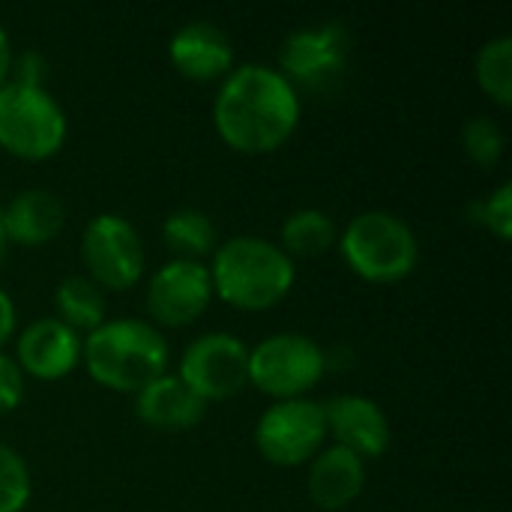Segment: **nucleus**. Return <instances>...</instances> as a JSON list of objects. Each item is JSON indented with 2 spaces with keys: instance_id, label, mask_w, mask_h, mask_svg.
Masks as SVG:
<instances>
[{
  "instance_id": "obj_1",
  "label": "nucleus",
  "mask_w": 512,
  "mask_h": 512,
  "mask_svg": "<svg viewBox=\"0 0 512 512\" xmlns=\"http://www.w3.org/2000/svg\"><path fill=\"white\" fill-rule=\"evenodd\" d=\"M300 111L297 87L276 66L240 63L216 90L213 126L231 150L270 153L294 135Z\"/></svg>"
},
{
  "instance_id": "obj_2",
  "label": "nucleus",
  "mask_w": 512,
  "mask_h": 512,
  "mask_svg": "<svg viewBox=\"0 0 512 512\" xmlns=\"http://www.w3.org/2000/svg\"><path fill=\"white\" fill-rule=\"evenodd\" d=\"M213 294L243 312H264L288 297L297 282V264L285 249L258 234H237L213 249Z\"/></svg>"
},
{
  "instance_id": "obj_3",
  "label": "nucleus",
  "mask_w": 512,
  "mask_h": 512,
  "mask_svg": "<svg viewBox=\"0 0 512 512\" xmlns=\"http://www.w3.org/2000/svg\"><path fill=\"white\" fill-rule=\"evenodd\" d=\"M168 339L144 318H105L81 342L90 378L117 393H138L168 372Z\"/></svg>"
},
{
  "instance_id": "obj_4",
  "label": "nucleus",
  "mask_w": 512,
  "mask_h": 512,
  "mask_svg": "<svg viewBox=\"0 0 512 512\" xmlns=\"http://www.w3.org/2000/svg\"><path fill=\"white\" fill-rule=\"evenodd\" d=\"M345 264L366 282L390 285L417 270L420 240L408 219L393 210H363L351 216L336 240Z\"/></svg>"
},
{
  "instance_id": "obj_5",
  "label": "nucleus",
  "mask_w": 512,
  "mask_h": 512,
  "mask_svg": "<svg viewBox=\"0 0 512 512\" xmlns=\"http://www.w3.org/2000/svg\"><path fill=\"white\" fill-rule=\"evenodd\" d=\"M69 132L63 105L48 87L6 81L0 87V147L18 159L54 156Z\"/></svg>"
},
{
  "instance_id": "obj_6",
  "label": "nucleus",
  "mask_w": 512,
  "mask_h": 512,
  "mask_svg": "<svg viewBox=\"0 0 512 512\" xmlns=\"http://www.w3.org/2000/svg\"><path fill=\"white\" fill-rule=\"evenodd\" d=\"M324 372L327 354L306 333H273L249 348V384L276 402L306 396Z\"/></svg>"
},
{
  "instance_id": "obj_7",
  "label": "nucleus",
  "mask_w": 512,
  "mask_h": 512,
  "mask_svg": "<svg viewBox=\"0 0 512 512\" xmlns=\"http://www.w3.org/2000/svg\"><path fill=\"white\" fill-rule=\"evenodd\" d=\"M327 441L324 408L315 399H279L273 402L255 423V447L258 453L279 465L297 468L312 462Z\"/></svg>"
},
{
  "instance_id": "obj_8",
  "label": "nucleus",
  "mask_w": 512,
  "mask_h": 512,
  "mask_svg": "<svg viewBox=\"0 0 512 512\" xmlns=\"http://www.w3.org/2000/svg\"><path fill=\"white\" fill-rule=\"evenodd\" d=\"M81 261L102 291H126L144 276L147 252L138 228L120 213H96L81 234Z\"/></svg>"
},
{
  "instance_id": "obj_9",
  "label": "nucleus",
  "mask_w": 512,
  "mask_h": 512,
  "mask_svg": "<svg viewBox=\"0 0 512 512\" xmlns=\"http://www.w3.org/2000/svg\"><path fill=\"white\" fill-rule=\"evenodd\" d=\"M177 375L204 402L237 396L249 384V345L228 330L201 333L183 348Z\"/></svg>"
},
{
  "instance_id": "obj_10",
  "label": "nucleus",
  "mask_w": 512,
  "mask_h": 512,
  "mask_svg": "<svg viewBox=\"0 0 512 512\" xmlns=\"http://www.w3.org/2000/svg\"><path fill=\"white\" fill-rule=\"evenodd\" d=\"M213 300L210 270L201 261L168 258L147 279V312L156 324L183 327L198 321Z\"/></svg>"
},
{
  "instance_id": "obj_11",
  "label": "nucleus",
  "mask_w": 512,
  "mask_h": 512,
  "mask_svg": "<svg viewBox=\"0 0 512 512\" xmlns=\"http://www.w3.org/2000/svg\"><path fill=\"white\" fill-rule=\"evenodd\" d=\"M348 51H351V36L345 24L324 21V24L300 27L288 33L279 48V72L294 87L297 84L324 87L333 78H339V72L348 63Z\"/></svg>"
},
{
  "instance_id": "obj_12",
  "label": "nucleus",
  "mask_w": 512,
  "mask_h": 512,
  "mask_svg": "<svg viewBox=\"0 0 512 512\" xmlns=\"http://www.w3.org/2000/svg\"><path fill=\"white\" fill-rule=\"evenodd\" d=\"M324 420H327V438H333L339 447L357 453L363 462L378 459L390 450L393 444V426L387 411L363 396V393H339L327 399L324 405Z\"/></svg>"
},
{
  "instance_id": "obj_13",
  "label": "nucleus",
  "mask_w": 512,
  "mask_h": 512,
  "mask_svg": "<svg viewBox=\"0 0 512 512\" xmlns=\"http://www.w3.org/2000/svg\"><path fill=\"white\" fill-rule=\"evenodd\" d=\"M84 336L63 324L57 315H45L30 321L15 339V363L24 375L39 381H54L69 375L81 363Z\"/></svg>"
},
{
  "instance_id": "obj_14",
  "label": "nucleus",
  "mask_w": 512,
  "mask_h": 512,
  "mask_svg": "<svg viewBox=\"0 0 512 512\" xmlns=\"http://www.w3.org/2000/svg\"><path fill=\"white\" fill-rule=\"evenodd\" d=\"M168 60L192 81L225 78L234 69V42L216 21L192 18L171 33Z\"/></svg>"
},
{
  "instance_id": "obj_15",
  "label": "nucleus",
  "mask_w": 512,
  "mask_h": 512,
  "mask_svg": "<svg viewBox=\"0 0 512 512\" xmlns=\"http://www.w3.org/2000/svg\"><path fill=\"white\" fill-rule=\"evenodd\" d=\"M306 489L315 507L321 510H345L348 504H354L363 489H366V462L333 444L324 447L312 462H309V477H306Z\"/></svg>"
},
{
  "instance_id": "obj_16",
  "label": "nucleus",
  "mask_w": 512,
  "mask_h": 512,
  "mask_svg": "<svg viewBox=\"0 0 512 512\" xmlns=\"http://www.w3.org/2000/svg\"><path fill=\"white\" fill-rule=\"evenodd\" d=\"M207 402L195 396L177 372H165L135 393V414L162 432H183L201 423Z\"/></svg>"
},
{
  "instance_id": "obj_17",
  "label": "nucleus",
  "mask_w": 512,
  "mask_h": 512,
  "mask_svg": "<svg viewBox=\"0 0 512 512\" xmlns=\"http://www.w3.org/2000/svg\"><path fill=\"white\" fill-rule=\"evenodd\" d=\"M66 222V207L57 192L45 186H30L12 195L3 207V228L6 240L18 246H45L51 243Z\"/></svg>"
},
{
  "instance_id": "obj_18",
  "label": "nucleus",
  "mask_w": 512,
  "mask_h": 512,
  "mask_svg": "<svg viewBox=\"0 0 512 512\" xmlns=\"http://www.w3.org/2000/svg\"><path fill=\"white\" fill-rule=\"evenodd\" d=\"M54 309L63 324H69L75 333H84V336L108 318L105 291L90 276H81V273L66 276L54 288Z\"/></svg>"
},
{
  "instance_id": "obj_19",
  "label": "nucleus",
  "mask_w": 512,
  "mask_h": 512,
  "mask_svg": "<svg viewBox=\"0 0 512 512\" xmlns=\"http://www.w3.org/2000/svg\"><path fill=\"white\" fill-rule=\"evenodd\" d=\"M279 240H282L279 246L285 249L288 258H315L321 252H327L330 246H336L339 228L330 213H324L318 207H300L285 216V222L279 228Z\"/></svg>"
},
{
  "instance_id": "obj_20",
  "label": "nucleus",
  "mask_w": 512,
  "mask_h": 512,
  "mask_svg": "<svg viewBox=\"0 0 512 512\" xmlns=\"http://www.w3.org/2000/svg\"><path fill=\"white\" fill-rule=\"evenodd\" d=\"M162 240L174 252V258L201 261L219 246L216 222L198 207H177L162 222Z\"/></svg>"
},
{
  "instance_id": "obj_21",
  "label": "nucleus",
  "mask_w": 512,
  "mask_h": 512,
  "mask_svg": "<svg viewBox=\"0 0 512 512\" xmlns=\"http://www.w3.org/2000/svg\"><path fill=\"white\" fill-rule=\"evenodd\" d=\"M474 72L480 87L498 102V105H510L512 102V36L501 33L492 36L489 42L480 45L477 57H474Z\"/></svg>"
},
{
  "instance_id": "obj_22",
  "label": "nucleus",
  "mask_w": 512,
  "mask_h": 512,
  "mask_svg": "<svg viewBox=\"0 0 512 512\" xmlns=\"http://www.w3.org/2000/svg\"><path fill=\"white\" fill-rule=\"evenodd\" d=\"M33 495V480L24 456L0 441V512H21Z\"/></svg>"
},
{
  "instance_id": "obj_23",
  "label": "nucleus",
  "mask_w": 512,
  "mask_h": 512,
  "mask_svg": "<svg viewBox=\"0 0 512 512\" xmlns=\"http://www.w3.org/2000/svg\"><path fill=\"white\" fill-rule=\"evenodd\" d=\"M462 147L471 156V162H477L480 168H492L504 156V132L492 117L474 114L462 126Z\"/></svg>"
},
{
  "instance_id": "obj_24",
  "label": "nucleus",
  "mask_w": 512,
  "mask_h": 512,
  "mask_svg": "<svg viewBox=\"0 0 512 512\" xmlns=\"http://www.w3.org/2000/svg\"><path fill=\"white\" fill-rule=\"evenodd\" d=\"M471 216L486 225L498 240H510L512 234V183H501L495 192L471 204Z\"/></svg>"
},
{
  "instance_id": "obj_25",
  "label": "nucleus",
  "mask_w": 512,
  "mask_h": 512,
  "mask_svg": "<svg viewBox=\"0 0 512 512\" xmlns=\"http://www.w3.org/2000/svg\"><path fill=\"white\" fill-rule=\"evenodd\" d=\"M24 372H21V366L15 363V357H9V354H3L0 351V414H6V411H15L18 405H21V399H24Z\"/></svg>"
},
{
  "instance_id": "obj_26",
  "label": "nucleus",
  "mask_w": 512,
  "mask_h": 512,
  "mask_svg": "<svg viewBox=\"0 0 512 512\" xmlns=\"http://www.w3.org/2000/svg\"><path fill=\"white\" fill-rule=\"evenodd\" d=\"M45 72H48V63H45V57H42V54H39L36 48H27L24 54L12 57L9 81L45 87Z\"/></svg>"
},
{
  "instance_id": "obj_27",
  "label": "nucleus",
  "mask_w": 512,
  "mask_h": 512,
  "mask_svg": "<svg viewBox=\"0 0 512 512\" xmlns=\"http://www.w3.org/2000/svg\"><path fill=\"white\" fill-rule=\"evenodd\" d=\"M12 333H15V300L9 297V291L0 288V348L3 342H9Z\"/></svg>"
},
{
  "instance_id": "obj_28",
  "label": "nucleus",
  "mask_w": 512,
  "mask_h": 512,
  "mask_svg": "<svg viewBox=\"0 0 512 512\" xmlns=\"http://www.w3.org/2000/svg\"><path fill=\"white\" fill-rule=\"evenodd\" d=\"M12 57H15V51H12V39H9V33H6V27L0 24V87L9 81V69H12Z\"/></svg>"
},
{
  "instance_id": "obj_29",
  "label": "nucleus",
  "mask_w": 512,
  "mask_h": 512,
  "mask_svg": "<svg viewBox=\"0 0 512 512\" xmlns=\"http://www.w3.org/2000/svg\"><path fill=\"white\" fill-rule=\"evenodd\" d=\"M9 240H6V228H3V207H0V255L6 252Z\"/></svg>"
}]
</instances>
